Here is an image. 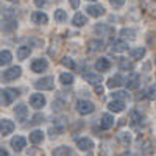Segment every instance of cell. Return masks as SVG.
<instances>
[{"label": "cell", "instance_id": "cell-1", "mask_svg": "<svg viewBox=\"0 0 156 156\" xmlns=\"http://www.w3.org/2000/svg\"><path fill=\"white\" fill-rule=\"evenodd\" d=\"M95 109V106L92 105L90 101H86V100H80L76 103V111L80 112V114H83V115H86V114H90Z\"/></svg>", "mask_w": 156, "mask_h": 156}, {"label": "cell", "instance_id": "cell-2", "mask_svg": "<svg viewBox=\"0 0 156 156\" xmlns=\"http://www.w3.org/2000/svg\"><path fill=\"white\" fill-rule=\"evenodd\" d=\"M53 84H55L53 78H51V76H45V78H41V80H39L34 86L37 89H41V90H51V89H53Z\"/></svg>", "mask_w": 156, "mask_h": 156}, {"label": "cell", "instance_id": "cell-3", "mask_svg": "<svg viewBox=\"0 0 156 156\" xmlns=\"http://www.w3.org/2000/svg\"><path fill=\"white\" fill-rule=\"evenodd\" d=\"M30 105L36 109H41L44 105H45V97L42 94H33L30 97Z\"/></svg>", "mask_w": 156, "mask_h": 156}, {"label": "cell", "instance_id": "cell-4", "mask_svg": "<svg viewBox=\"0 0 156 156\" xmlns=\"http://www.w3.org/2000/svg\"><path fill=\"white\" fill-rule=\"evenodd\" d=\"M125 86L128 87V89H137V86H139V73L137 72H131L128 75V78H126V81H125Z\"/></svg>", "mask_w": 156, "mask_h": 156}, {"label": "cell", "instance_id": "cell-5", "mask_svg": "<svg viewBox=\"0 0 156 156\" xmlns=\"http://www.w3.org/2000/svg\"><path fill=\"white\" fill-rule=\"evenodd\" d=\"M25 144H27V140H25V137H22V136H14L11 139V147H12L14 151H22Z\"/></svg>", "mask_w": 156, "mask_h": 156}, {"label": "cell", "instance_id": "cell-6", "mask_svg": "<svg viewBox=\"0 0 156 156\" xmlns=\"http://www.w3.org/2000/svg\"><path fill=\"white\" fill-rule=\"evenodd\" d=\"M12 131H14V123H12L11 120L3 119L2 122H0V133H2L3 136H6V134H9Z\"/></svg>", "mask_w": 156, "mask_h": 156}, {"label": "cell", "instance_id": "cell-7", "mask_svg": "<svg viewBox=\"0 0 156 156\" xmlns=\"http://www.w3.org/2000/svg\"><path fill=\"white\" fill-rule=\"evenodd\" d=\"M20 73H22V69L17 66H14V67H11V69H8L6 72H5V80H8V81H12V80H16V78H19L20 76Z\"/></svg>", "mask_w": 156, "mask_h": 156}, {"label": "cell", "instance_id": "cell-8", "mask_svg": "<svg viewBox=\"0 0 156 156\" xmlns=\"http://www.w3.org/2000/svg\"><path fill=\"white\" fill-rule=\"evenodd\" d=\"M95 69H97L98 72H106V70H109V69H111V62H109V59H106V58H100V59L95 62Z\"/></svg>", "mask_w": 156, "mask_h": 156}, {"label": "cell", "instance_id": "cell-9", "mask_svg": "<svg viewBox=\"0 0 156 156\" xmlns=\"http://www.w3.org/2000/svg\"><path fill=\"white\" fill-rule=\"evenodd\" d=\"M14 112H16L17 120H19V122H23L25 119H27L28 109H27V106H25V105H17V106H16V109H14Z\"/></svg>", "mask_w": 156, "mask_h": 156}, {"label": "cell", "instance_id": "cell-10", "mask_svg": "<svg viewBox=\"0 0 156 156\" xmlns=\"http://www.w3.org/2000/svg\"><path fill=\"white\" fill-rule=\"evenodd\" d=\"M108 109L109 111H112V112H122L123 109H125V103L122 101V100H114V101H111L109 105H108Z\"/></svg>", "mask_w": 156, "mask_h": 156}, {"label": "cell", "instance_id": "cell-11", "mask_svg": "<svg viewBox=\"0 0 156 156\" xmlns=\"http://www.w3.org/2000/svg\"><path fill=\"white\" fill-rule=\"evenodd\" d=\"M87 12L92 17H100L101 14H105V8L100 5H90V6H87Z\"/></svg>", "mask_w": 156, "mask_h": 156}, {"label": "cell", "instance_id": "cell-12", "mask_svg": "<svg viewBox=\"0 0 156 156\" xmlns=\"http://www.w3.org/2000/svg\"><path fill=\"white\" fill-rule=\"evenodd\" d=\"M47 66H48V64H47L45 59H36L31 64V70L33 72H44L47 69Z\"/></svg>", "mask_w": 156, "mask_h": 156}, {"label": "cell", "instance_id": "cell-13", "mask_svg": "<svg viewBox=\"0 0 156 156\" xmlns=\"http://www.w3.org/2000/svg\"><path fill=\"white\" fill-rule=\"evenodd\" d=\"M84 80L90 84H100L103 81V76L101 75H97V73H86L84 75Z\"/></svg>", "mask_w": 156, "mask_h": 156}, {"label": "cell", "instance_id": "cell-14", "mask_svg": "<svg viewBox=\"0 0 156 156\" xmlns=\"http://www.w3.org/2000/svg\"><path fill=\"white\" fill-rule=\"evenodd\" d=\"M112 125H114L112 115L103 114V115H101V128H103V129H109V128H112Z\"/></svg>", "mask_w": 156, "mask_h": 156}, {"label": "cell", "instance_id": "cell-15", "mask_svg": "<svg viewBox=\"0 0 156 156\" xmlns=\"http://www.w3.org/2000/svg\"><path fill=\"white\" fill-rule=\"evenodd\" d=\"M76 147L80 150H83V151H87V150H90L94 147V144H92V140H90V139H80L76 142Z\"/></svg>", "mask_w": 156, "mask_h": 156}, {"label": "cell", "instance_id": "cell-16", "mask_svg": "<svg viewBox=\"0 0 156 156\" xmlns=\"http://www.w3.org/2000/svg\"><path fill=\"white\" fill-rule=\"evenodd\" d=\"M31 20H33L34 23H37V25H44V23H47L48 17L44 14V12H33Z\"/></svg>", "mask_w": 156, "mask_h": 156}, {"label": "cell", "instance_id": "cell-17", "mask_svg": "<svg viewBox=\"0 0 156 156\" xmlns=\"http://www.w3.org/2000/svg\"><path fill=\"white\" fill-rule=\"evenodd\" d=\"M123 84V78L122 75H114L112 78L108 80V87H120Z\"/></svg>", "mask_w": 156, "mask_h": 156}, {"label": "cell", "instance_id": "cell-18", "mask_svg": "<svg viewBox=\"0 0 156 156\" xmlns=\"http://www.w3.org/2000/svg\"><path fill=\"white\" fill-rule=\"evenodd\" d=\"M11 59H12V55L8 50L0 51V66H8V64L11 62Z\"/></svg>", "mask_w": 156, "mask_h": 156}, {"label": "cell", "instance_id": "cell-19", "mask_svg": "<svg viewBox=\"0 0 156 156\" xmlns=\"http://www.w3.org/2000/svg\"><path fill=\"white\" fill-rule=\"evenodd\" d=\"M17 27V23L14 20H3L2 23H0V28H2L3 31H12Z\"/></svg>", "mask_w": 156, "mask_h": 156}, {"label": "cell", "instance_id": "cell-20", "mask_svg": "<svg viewBox=\"0 0 156 156\" xmlns=\"http://www.w3.org/2000/svg\"><path fill=\"white\" fill-rule=\"evenodd\" d=\"M144 55H145V48H142V47L129 50V56H131L133 59H140Z\"/></svg>", "mask_w": 156, "mask_h": 156}, {"label": "cell", "instance_id": "cell-21", "mask_svg": "<svg viewBox=\"0 0 156 156\" xmlns=\"http://www.w3.org/2000/svg\"><path fill=\"white\" fill-rule=\"evenodd\" d=\"M3 92H5V98H6L8 105L19 95V90H14V89H6V90H3Z\"/></svg>", "mask_w": 156, "mask_h": 156}, {"label": "cell", "instance_id": "cell-22", "mask_svg": "<svg viewBox=\"0 0 156 156\" xmlns=\"http://www.w3.org/2000/svg\"><path fill=\"white\" fill-rule=\"evenodd\" d=\"M95 31H97V33H101V34H108V36L114 34V28L108 27V25H97Z\"/></svg>", "mask_w": 156, "mask_h": 156}, {"label": "cell", "instance_id": "cell-23", "mask_svg": "<svg viewBox=\"0 0 156 156\" xmlns=\"http://www.w3.org/2000/svg\"><path fill=\"white\" fill-rule=\"evenodd\" d=\"M30 140L33 142V144H41V142L44 140V133L42 131H33L30 134Z\"/></svg>", "mask_w": 156, "mask_h": 156}, {"label": "cell", "instance_id": "cell-24", "mask_svg": "<svg viewBox=\"0 0 156 156\" xmlns=\"http://www.w3.org/2000/svg\"><path fill=\"white\" fill-rule=\"evenodd\" d=\"M72 23L75 25V27H83V25L86 23V17L81 14V12H76V14L73 16V20Z\"/></svg>", "mask_w": 156, "mask_h": 156}, {"label": "cell", "instance_id": "cell-25", "mask_svg": "<svg viewBox=\"0 0 156 156\" xmlns=\"http://www.w3.org/2000/svg\"><path fill=\"white\" fill-rule=\"evenodd\" d=\"M30 53H31V48H30V47H19V48H17V58H19V59L28 58Z\"/></svg>", "mask_w": 156, "mask_h": 156}, {"label": "cell", "instance_id": "cell-26", "mask_svg": "<svg viewBox=\"0 0 156 156\" xmlns=\"http://www.w3.org/2000/svg\"><path fill=\"white\" fill-rule=\"evenodd\" d=\"M105 48V44H103L101 41H90L89 42V50L90 51H100Z\"/></svg>", "mask_w": 156, "mask_h": 156}, {"label": "cell", "instance_id": "cell-27", "mask_svg": "<svg viewBox=\"0 0 156 156\" xmlns=\"http://www.w3.org/2000/svg\"><path fill=\"white\" fill-rule=\"evenodd\" d=\"M112 50H114V51H117V53H120V51L128 50V44H126V42H123V41H117V42H114Z\"/></svg>", "mask_w": 156, "mask_h": 156}, {"label": "cell", "instance_id": "cell-28", "mask_svg": "<svg viewBox=\"0 0 156 156\" xmlns=\"http://www.w3.org/2000/svg\"><path fill=\"white\" fill-rule=\"evenodd\" d=\"M59 80H61V83H62L64 86H69V84L73 83V75H72V73H62V75L59 76Z\"/></svg>", "mask_w": 156, "mask_h": 156}, {"label": "cell", "instance_id": "cell-29", "mask_svg": "<svg viewBox=\"0 0 156 156\" xmlns=\"http://www.w3.org/2000/svg\"><path fill=\"white\" fill-rule=\"evenodd\" d=\"M119 67L123 69V70H129V69H133V62L128 61V59H125V58H120V59H119Z\"/></svg>", "mask_w": 156, "mask_h": 156}, {"label": "cell", "instance_id": "cell-30", "mask_svg": "<svg viewBox=\"0 0 156 156\" xmlns=\"http://www.w3.org/2000/svg\"><path fill=\"white\" fill-rule=\"evenodd\" d=\"M55 19H56L58 22H66V19H67L66 11H64V9H56V11H55Z\"/></svg>", "mask_w": 156, "mask_h": 156}, {"label": "cell", "instance_id": "cell-31", "mask_svg": "<svg viewBox=\"0 0 156 156\" xmlns=\"http://www.w3.org/2000/svg\"><path fill=\"white\" fill-rule=\"evenodd\" d=\"M69 153V148L67 147H59V148H55L53 150V156H66Z\"/></svg>", "mask_w": 156, "mask_h": 156}, {"label": "cell", "instance_id": "cell-32", "mask_svg": "<svg viewBox=\"0 0 156 156\" xmlns=\"http://www.w3.org/2000/svg\"><path fill=\"white\" fill-rule=\"evenodd\" d=\"M117 139H119L120 142H123V144H129V142H131V137H129V134H126V133H122V134H119L117 136Z\"/></svg>", "mask_w": 156, "mask_h": 156}, {"label": "cell", "instance_id": "cell-33", "mask_svg": "<svg viewBox=\"0 0 156 156\" xmlns=\"http://www.w3.org/2000/svg\"><path fill=\"white\" fill-rule=\"evenodd\" d=\"M122 33V36H125V37H129V39H131V41H133V39H136V34H134V30H122L120 31Z\"/></svg>", "mask_w": 156, "mask_h": 156}, {"label": "cell", "instance_id": "cell-34", "mask_svg": "<svg viewBox=\"0 0 156 156\" xmlns=\"http://www.w3.org/2000/svg\"><path fill=\"white\" fill-rule=\"evenodd\" d=\"M61 62H62V66H66V67H69V69H75V62H73L70 58H64Z\"/></svg>", "mask_w": 156, "mask_h": 156}, {"label": "cell", "instance_id": "cell-35", "mask_svg": "<svg viewBox=\"0 0 156 156\" xmlns=\"http://www.w3.org/2000/svg\"><path fill=\"white\" fill-rule=\"evenodd\" d=\"M44 115H41V114H36L34 117H33V120H31V123L33 125H39V123H44Z\"/></svg>", "mask_w": 156, "mask_h": 156}, {"label": "cell", "instance_id": "cell-36", "mask_svg": "<svg viewBox=\"0 0 156 156\" xmlns=\"http://www.w3.org/2000/svg\"><path fill=\"white\" fill-rule=\"evenodd\" d=\"M112 97H114V98H117V100H123V98H126V97H129V95H128V92L119 90V92H114V94H112Z\"/></svg>", "mask_w": 156, "mask_h": 156}, {"label": "cell", "instance_id": "cell-37", "mask_svg": "<svg viewBox=\"0 0 156 156\" xmlns=\"http://www.w3.org/2000/svg\"><path fill=\"white\" fill-rule=\"evenodd\" d=\"M145 95L148 97V98H154V84H150L148 87H147V92H145Z\"/></svg>", "mask_w": 156, "mask_h": 156}, {"label": "cell", "instance_id": "cell-38", "mask_svg": "<svg viewBox=\"0 0 156 156\" xmlns=\"http://www.w3.org/2000/svg\"><path fill=\"white\" fill-rule=\"evenodd\" d=\"M8 103H6V98H5V92L2 89H0V106H6Z\"/></svg>", "mask_w": 156, "mask_h": 156}, {"label": "cell", "instance_id": "cell-39", "mask_svg": "<svg viewBox=\"0 0 156 156\" xmlns=\"http://www.w3.org/2000/svg\"><path fill=\"white\" fill-rule=\"evenodd\" d=\"M111 2V5L112 6H115V8H120L123 3H125V0H109Z\"/></svg>", "mask_w": 156, "mask_h": 156}, {"label": "cell", "instance_id": "cell-40", "mask_svg": "<svg viewBox=\"0 0 156 156\" xmlns=\"http://www.w3.org/2000/svg\"><path fill=\"white\" fill-rule=\"evenodd\" d=\"M70 5H72V8H78L80 6V0H70Z\"/></svg>", "mask_w": 156, "mask_h": 156}, {"label": "cell", "instance_id": "cell-41", "mask_svg": "<svg viewBox=\"0 0 156 156\" xmlns=\"http://www.w3.org/2000/svg\"><path fill=\"white\" fill-rule=\"evenodd\" d=\"M44 3H45L44 0H34V5L36 6H44Z\"/></svg>", "mask_w": 156, "mask_h": 156}, {"label": "cell", "instance_id": "cell-42", "mask_svg": "<svg viewBox=\"0 0 156 156\" xmlns=\"http://www.w3.org/2000/svg\"><path fill=\"white\" fill-rule=\"evenodd\" d=\"M0 156H8V151L5 148H2V147H0Z\"/></svg>", "mask_w": 156, "mask_h": 156}, {"label": "cell", "instance_id": "cell-43", "mask_svg": "<svg viewBox=\"0 0 156 156\" xmlns=\"http://www.w3.org/2000/svg\"><path fill=\"white\" fill-rule=\"evenodd\" d=\"M95 92H97V94H103V89H101L100 86H97V87H95Z\"/></svg>", "mask_w": 156, "mask_h": 156}, {"label": "cell", "instance_id": "cell-44", "mask_svg": "<svg viewBox=\"0 0 156 156\" xmlns=\"http://www.w3.org/2000/svg\"><path fill=\"white\" fill-rule=\"evenodd\" d=\"M8 2H19V0H8Z\"/></svg>", "mask_w": 156, "mask_h": 156}, {"label": "cell", "instance_id": "cell-45", "mask_svg": "<svg viewBox=\"0 0 156 156\" xmlns=\"http://www.w3.org/2000/svg\"><path fill=\"white\" fill-rule=\"evenodd\" d=\"M92 2H94V0H92Z\"/></svg>", "mask_w": 156, "mask_h": 156}]
</instances>
